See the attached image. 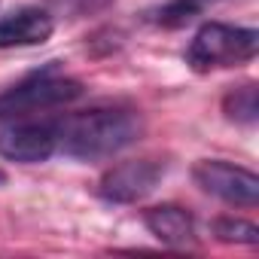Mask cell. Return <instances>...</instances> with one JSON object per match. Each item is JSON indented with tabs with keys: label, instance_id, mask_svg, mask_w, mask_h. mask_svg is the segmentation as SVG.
<instances>
[{
	"label": "cell",
	"instance_id": "obj_3",
	"mask_svg": "<svg viewBox=\"0 0 259 259\" xmlns=\"http://www.w3.org/2000/svg\"><path fill=\"white\" fill-rule=\"evenodd\" d=\"M79 95H82L79 79H67V76H55V70H43V73H34L25 82H19L16 89L0 95V119L43 113V110L70 104Z\"/></svg>",
	"mask_w": 259,
	"mask_h": 259
},
{
	"label": "cell",
	"instance_id": "obj_2",
	"mask_svg": "<svg viewBox=\"0 0 259 259\" xmlns=\"http://www.w3.org/2000/svg\"><path fill=\"white\" fill-rule=\"evenodd\" d=\"M256 49H259V34L253 28L207 22L195 31V37L186 49V61H189L192 70L207 73V70H217V67L244 64L256 55Z\"/></svg>",
	"mask_w": 259,
	"mask_h": 259
},
{
	"label": "cell",
	"instance_id": "obj_12",
	"mask_svg": "<svg viewBox=\"0 0 259 259\" xmlns=\"http://www.w3.org/2000/svg\"><path fill=\"white\" fill-rule=\"evenodd\" d=\"M46 4H49V13H55V16L85 19V16H95V13L107 10L113 0H46Z\"/></svg>",
	"mask_w": 259,
	"mask_h": 259
},
{
	"label": "cell",
	"instance_id": "obj_7",
	"mask_svg": "<svg viewBox=\"0 0 259 259\" xmlns=\"http://www.w3.org/2000/svg\"><path fill=\"white\" fill-rule=\"evenodd\" d=\"M52 31H55V19H52L49 10L22 7V10L0 19V49L40 46L52 37Z\"/></svg>",
	"mask_w": 259,
	"mask_h": 259
},
{
	"label": "cell",
	"instance_id": "obj_4",
	"mask_svg": "<svg viewBox=\"0 0 259 259\" xmlns=\"http://www.w3.org/2000/svg\"><path fill=\"white\" fill-rule=\"evenodd\" d=\"M192 177L204 192L223 198L226 204H238V207L259 204V177L247 168L229 165L223 159H201L192 168Z\"/></svg>",
	"mask_w": 259,
	"mask_h": 259
},
{
	"label": "cell",
	"instance_id": "obj_13",
	"mask_svg": "<svg viewBox=\"0 0 259 259\" xmlns=\"http://www.w3.org/2000/svg\"><path fill=\"white\" fill-rule=\"evenodd\" d=\"M4 183H7V171H4V168H0V186H4Z\"/></svg>",
	"mask_w": 259,
	"mask_h": 259
},
{
	"label": "cell",
	"instance_id": "obj_1",
	"mask_svg": "<svg viewBox=\"0 0 259 259\" xmlns=\"http://www.w3.org/2000/svg\"><path fill=\"white\" fill-rule=\"evenodd\" d=\"M58 128V153L98 162L122 153L144 135V119L132 107H95L55 119Z\"/></svg>",
	"mask_w": 259,
	"mask_h": 259
},
{
	"label": "cell",
	"instance_id": "obj_10",
	"mask_svg": "<svg viewBox=\"0 0 259 259\" xmlns=\"http://www.w3.org/2000/svg\"><path fill=\"white\" fill-rule=\"evenodd\" d=\"M213 235L226 244H259V229L247 220H232V217H220L213 220Z\"/></svg>",
	"mask_w": 259,
	"mask_h": 259
},
{
	"label": "cell",
	"instance_id": "obj_6",
	"mask_svg": "<svg viewBox=\"0 0 259 259\" xmlns=\"http://www.w3.org/2000/svg\"><path fill=\"white\" fill-rule=\"evenodd\" d=\"M58 153V128L55 119L46 122H19L0 132V156L22 165L49 162Z\"/></svg>",
	"mask_w": 259,
	"mask_h": 259
},
{
	"label": "cell",
	"instance_id": "obj_5",
	"mask_svg": "<svg viewBox=\"0 0 259 259\" xmlns=\"http://www.w3.org/2000/svg\"><path fill=\"white\" fill-rule=\"evenodd\" d=\"M165 174V165L156 162V159H135V162H122V165H113L101 183H98V195L104 201H113V204H135L141 198H147L156 183L162 180Z\"/></svg>",
	"mask_w": 259,
	"mask_h": 259
},
{
	"label": "cell",
	"instance_id": "obj_9",
	"mask_svg": "<svg viewBox=\"0 0 259 259\" xmlns=\"http://www.w3.org/2000/svg\"><path fill=\"white\" fill-rule=\"evenodd\" d=\"M223 113H226L232 122L253 125L256 116H259V89H256V82H244V85L232 89V92L223 98Z\"/></svg>",
	"mask_w": 259,
	"mask_h": 259
},
{
	"label": "cell",
	"instance_id": "obj_8",
	"mask_svg": "<svg viewBox=\"0 0 259 259\" xmlns=\"http://www.w3.org/2000/svg\"><path fill=\"white\" fill-rule=\"evenodd\" d=\"M144 223L147 229L162 241V244H171V247H189L195 244V220L186 207L180 204H159V207H150L144 213Z\"/></svg>",
	"mask_w": 259,
	"mask_h": 259
},
{
	"label": "cell",
	"instance_id": "obj_11",
	"mask_svg": "<svg viewBox=\"0 0 259 259\" xmlns=\"http://www.w3.org/2000/svg\"><path fill=\"white\" fill-rule=\"evenodd\" d=\"M201 4H204V0H171V4H165L159 10L156 22L165 25V28H180V25L192 22L201 13Z\"/></svg>",
	"mask_w": 259,
	"mask_h": 259
}]
</instances>
